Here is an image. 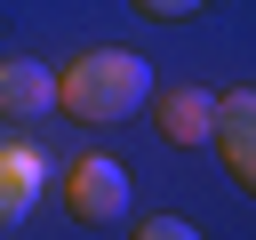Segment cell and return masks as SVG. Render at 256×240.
Returning a JSON list of instances; mask_svg holds the SVG:
<instances>
[{
	"mask_svg": "<svg viewBox=\"0 0 256 240\" xmlns=\"http://www.w3.org/2000/svg\"><path fill=\"white\" fill-rule=\"evenodd\" d=\"M152 96V64L136 48H80L64 72H56V112L88 120V128H120L136 120V104Z\"/></svg>",
	"mask_w": 256,
	"mask_h": 240,
	"instance_id": "obj_1",
	"label": "cell"
},
{
	"mask_svg": "<svg viewBox=\"0 0 256 240\" xmlns=\"http://www.w3.org/2000/svg\"><path fill=\"white\" fill-rule=\"evenodd\" d=\"M144 104H152V120H160L168 144H208V136H216V96L192 88V80H184V88H152Z\"/></svg>",
	"mask_w": 256,
	"mask_h": 240,
	"instance_id": "obj_5",
	"label": "cell"
},
{
	"mask_svg": "<svg viewBox=\"0 0 256 240\" xmlns=\"http://www.w3.org/2000/svg\"><path fill=\"white\" fill-rule=\"evenodd\" d=\"M56 104V72L32 56H0V120H32Z\"/></svg>",
	"mask_w": 256,
	"mask_h": 240,
	"instance_id": "obj_6",
	"label": "cell"
},
{
	"mask_svg": "<svg viewBox=\"0 0 256 240\" xmlns=\"http://www.w3.org/2000/svg\"><path fill=\"white\" fill-rule=\"evenodd\" d=\"M40 192H48V152L32 136H8L0 144V224H24L40 208Z\"/></svg>",
	"mask_w": 256,
	"mask_h": 240,
	"instance_id": "obj_3",
	"label": "cell"
},
{
	"mask_svg": "<svg viewBox=\"0 0 256 240\" xmlns=\"http://www.w3.org/2000/svg\"><path fill=\"white\" fill-rule=\"evenodd\" d=\"M208 144L224 152L232 184H240V192H256V88L216 96V136H208Z\"/></svg>",
	"mask_w": 256,
	"mask_h": 240,
	"instance_id": "obj_4",
	"label": "cell"
},
{
	"mask_svg": "<svg viewBox=\"0 0 256 240\" xmlns=\"http://www.w3.org/2000/svg\"><path fill=\"white\" fill-rule=\"evenodd\" d=\"M136 240H192V224H184V216H144Z\"/></svg>",
	"mask_w": 256,
	"mask_h": 240,
	"instance_id": "obj_7",
	"label": "cell"
},
{
	"mask_svg": "<svg viewBox=\"0 0 256 240\" xmlns=\"http://www.w3.org/2000/svg\"><path fill=\"white\" fill-rule=\"evenodd\" d=\"M144 16H192V8H208V0H136Z\"/></svg>",
	"mask_w": 256,
	"mask_h": 240,
	"instance_id": "obj_8",
	"label": "cell"
},
{
	"mask_svg": "<svg viewBox=\"0 0 256 240\" xmlns=\"http://www.w3.org/2000/svg\"><path fill=\"white\" fill-rule=\"evenodd\" d=\"M56 200L72 224H120L128 216V168L112 152H72L64 176H56Z\"/></svg>",
	"mask_w": 256,
	"mask_h": 240,
	"instance_id": "obj_2",
	"label": "cell"
}]
</instances>
